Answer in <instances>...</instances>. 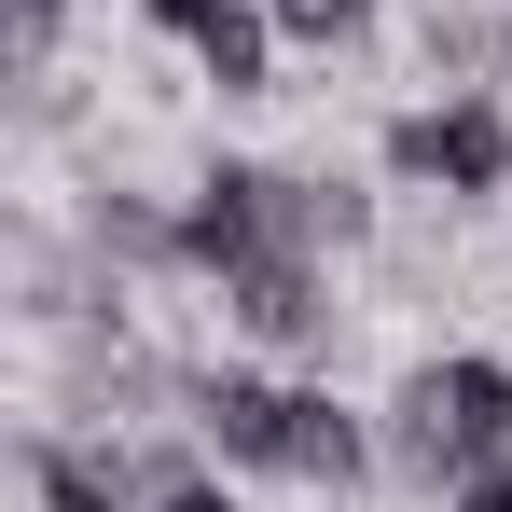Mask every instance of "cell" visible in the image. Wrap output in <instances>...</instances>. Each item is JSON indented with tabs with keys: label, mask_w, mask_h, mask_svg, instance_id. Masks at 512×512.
Returning <instances> with one entry per match:
<instances>
[{
	"label": "cell",
	"mask_w": 512,
	"mask_h": 512,
	"mask_svg": "<svg viewBox=\"0 0 512 512\" xmlns=\"http://www.w3.org/2000/svg\"><path fill=\"white\" fill-rule=\"evenodd\" d=\"M374 443H388V471H402L416 499H457L485 457H512V360H485V346H457V360H416Z\"/></svg>",
	"instance_id": "obj_1"
},
{
	"label": "cell",
	"mask_w": 512,
	"mask_h": 512,
	"mask_svg": "<svg viewBox=\"0 0 512 512\" xmlns=\"http://www.w3.org/2000/svg\"><path fill=\"white\" fill-rule=\"evenodd\" d=\"M388 180H416V194H512V111L485 84L402 111L388 125Z\"/></svg>",
	"instance_id": "obj_2"
},
{
	"label": "cell",
	"mask_w": 512,
	"mask_h": 512,
	"mask_svg": "<svg viewBox=\"0 0 512 512\" xmlns=\"http://www.w3.org/2000/svg\"><path fill=\"white\" fill-rule=\"evenodd\" d=\"M250 250H305L291 236V167H236L222 153V167L180 194V277H236Z\"/></svg>",
	"instance_id": "obj_3"
},
{
	"label": "cell",
	"mask_w": 512,
	"mask_h": 512,
	"mask_svg": "<svg viewBox=\"0 0 512 512\" xmlns=\"http://www.w3.org/2000/svg\"><path fill=\"white\" fill-rule=\"evenodd\" d=\"M222 319H236L250 346H277V360H333V333H346L319 250H250L236 277H222Z\"/></svg>",
	"instance_id": "obj_4"
},
{
	"label": "cell",
	"mask_w": 512,
	"mask_h": 512,
	"mask_svg": "<svg viewBox=\"0 0 512 512\" xmlns=\"http://www.w3.org/2000/svg\"><path fill=\"white\" fill-rule=\"evenodd\" d=\"M180 429H194V457H222V471H277V443H291V388L208 360V374H180Z\"/></svg>",
	"instance_id": "obj_5"
},
{
	"label": "cell",
	"mask_w": 512,
	"mask_h": 512,
	"mask_svg": "<svg viewBox=\"0 0 512 512\" xmlns=\"http://www.w3.org/2000/svg\"><path fill=\"white\" fill-rule=\"evenodd\" d=\"M388 443L346 416L333 388H291V443H277V485H319V499H360V471H374Z\"/></svg>",
	"instance_id": "obj_6"
},
{
	"label": "cell",
	"mask_w": 512,
	"mask_h": 512,
	"mask_svg": "<svg viewBox=\"0 0 512 512\" xmlns=\"http://www.w3.org/2000/svg\"><path fill=\"white\" fill-rule=\"evenodd\" d=\"M28 485H42V512H139L125 499V457H97L70 429H28Z\"/></svg>",
	"instance_id": "obj_7"
},
{
	"label": "cell",
	"mask_w": 512,
	"mask_h": 512,
	"mask_svg": "<svg viewBox=\"0 0 512 512\" xmlns=\"http://www.w3.org/2000/svg\"><path fill=\"white\" fill-rule=\"evenodd\" d=\"M194 70H208V84L222 97H277V14H222V28H194Z\"/></svg>",
	"instance_id": "obj_8"
},
{
	"label": "cell",
	"mask_w": 512,
	"mask_h": 512,
	"mask_svg": "<svg viewBox=\"0 0 512 512\" xmlns=\"http://www.w3.org/2000/svg\"><path fill=\"white\" fill-rule=\"evenodd\" d=\"M263 14H277V42H291V56H346V42L374 28V0H263Z\"/></svg>",
	"instance_id": "obj_9"
},
{
	"label": "cell",
	"mask_w": 512,
	"mask_h": 512,
	"mask_svg": "<svg viewBox=\"0 0 512 512\" xmlns=\"http://www.w3.org/2000/svg\"><path fill=\"white\" fill-rule=\"evenodd\" d=\"M139 512H236V499H222V485H208V471H194V457H167V471H153V485H139Z\"/></svg>",
	"instance_id": "obj_10"
},
{
	"label": "cell",
	"mask_w": 512,
	"mask_h": 512,
	"mask_svg": "<svg viewBox=\"0 0 512 512\" xmlns=\"http://www.w3.org/2000/svg\"><path fill=\"white\" fill-rule=\"evenodd\" d=\"M139 14H153L167 42H194V28H222V14H250V0H139Z\"/></svg>",
	"instance_id": "obj_11"
},
{
	"label": "cell",
	"mask_w": 512,
	"mask_h": 512,
	"mask_svg": "<svg viewBox=\"0 0 512 512\" xmlns=\"http://www.w3.org/2000/svg\"><path fill=\"white\" fill-rule=\"evenodd\" d=\"M443 512H512V457H485V471H471V485H457Z\"/></svg>",
	"instance_id": "obj_12"
},
{
	"label": "cell",
	"mask_w": 512,
	"mask_h": 512,
	"mask_svg": "<svg viewBox=\"0 0 512 512\" xmlns=\"http://www.w3.org/2000/svg\"><path fill=\"white\" fill-rule=\"evenodd\" d=\"M56 14H70V0H14V42L42 56V28H56Z\"/></svg>",
	"instance_id": "obj_13"
}]
</instances>
